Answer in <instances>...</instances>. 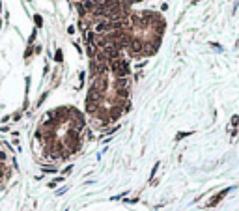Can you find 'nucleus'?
I'll list each match as a JSON object with an SVG mask.
<instances>
[{"instance_id":"5","label":"nucleus","mask_w":239,"mask_h":211,"mask_svg":"<svg viewBox=\"0 0 239 211\" xmlns=\"http://www.w3.org/2000/svg\"><path fill=\"white\" fill-rule=\"evenodd\" d=\"M36 36H38V30H32V34H30V38H28V45H34V41H36Z\"/></svg>"},{"instance_id":"9","label":"nucleus","mask_w":239,"mask_h":211,"mask_svg":"<svg viewBox=\"0 0 239 211\" xmlns=\"http://www.w3.org/2000/svg\"><path fill=\"white\" fill-rule=\"evenodd\" d=\"M34 53H36V54L41 53V45H34Z\"/></svg>"},{"instance_id":"12","label":"nucleus","mask_w":239,"mask_h":211,"mask_svg":"<svg viewBox=\"0 0 239 211\" xmlns=\"http://www.w3.org/2000/svg\"><path fill=\"white\" fill-rule=\"evenodd\" d=\"M131 2H140V0H131Z\"/></svg>"},{"instance_id":"8","label":"nucleus","mask_w":239,"mask_h":211,"mask_svg":"<svg viewBox=\"0 0 239 211\" xmlns=\"http://www.w3.org/2000/svg\"><path fill=\"white\" fill-rule=\"evenodd\" d=\"M191 135H193V131H187V133H178V135H176V140H181V138L191 137Z\"/></svg>"},{"instance_id":"7","label":"nucleus","mask_w":239,"mask_h":211,"mask_svg":"<svg viewBox=\"0 0 239 211\" xmlns=\"http://www.w3.org/2000/svg\"><path fill=\"white\" fill-rule=\"evenodd\" d=\"M62 60H64V54H62V51H56V54H54V62H58V64H62Z\"/></svg>"},{"instance_id":"11","label":"nucleus","mask_w":239,"mask_h":211,"mask_svg":"<svg viewBox=\"0 0 239 211\" xmlns=\"http://www.w3.org/2000/svg\"><path fill=\"white\" fill-rule=\"evenodd\" d=\"M67 34H75V26H67Z\"/></svg>"},{"instance_id":"10","label":"nucleus","mask_w":239,"mask_h":211,"mask_svg":"<svg viewBox=\"0 0 239 211\" xmlns=\"http://www.w3.org/2000/svg\"><path fill=\"white\" fill-rule=\"evenodd\" d=\"M209 45H211V47H213V49H217V51H221V49H222V47H221V45H217V43H209Z\"/></svg>"},{"instance_id":"3","label":"nucleus","mask_w":239,"mask_h":211,"mask_svg":"<svg viewBox=\"0 0 239 211\" xmlns=\"http://www.w3.org/2000/svg\"><path fill=\"white\" fill-rule=\"evenodd\" d=\"M237 125H239V116L236 114V116L232 118V122H230V129L234 127V131H230V133H232V137H236V135H237Z\"/></svg>"},{"instance_id":"2","label":"nucleus","mask_w":239,"mask_h":211,"mask_svg":"<svg viewBox=\"0 0 239 211\" xmlns=\"http://www.w3.org/2000/svg\"><path fill=\"white\" fill-rule=\"evenodd\" d=\"M230 191H232V189H230V187H228V189H224V191H221V193H219V194H215V196H213V198H211V200L208 202V208H213V206H217V204H219V202H221V200H222V198H224V196H226V194H228V193H230Z\"/></svg>"},{"instance_id":"13","label":"nucleus","mask_w":239,"mask_h":211,"mask_svg":"<svg viewBox=\"0 0 239 211\" xmlns=\"http://www.w3.org/2000/svg\"><path fill=\"white\" fill-rule=\"evenodd\" d=\"M26 2H30V0H26Z\"/></svg>"},{"instance_id":"6","label":"nucleus","mask_w":239,"mask_h":211,"mask_svg":"<svg viewBox=\"0 0 239 211\" xmlns=\"http://www.w3.org/2000/svg\"><path fill=\"white\" fill-rule=\"evenodd\" d=\"M32 54H34V45H28V49H26V53H25V60H28Z\"/></svg>"},{"instance_id":"1","label":"nucleus","mask_w":239,"mask_h":211,"mask_svg":"<svg viewBox=\"0 0 239 211\" xmlns=\"http://www.w3.org/2000/svg\"><path fill=\"white\" fill-rule=\"evenodd\" d=\"M109 75H114V79H125L131 75V66L125 58H120L109 64Z\"/></svg>"},{"instance_id":"4","label":"nucleus","mask_w":239,"mask_h":211,"mask_svg":"<svg viewBox=\"0 0 239 211\" xmlns=\"http://www.w3.org/2000/svg\"><path fill=\"white\" fill-rule=\"evenodd\" d=\"M34 25L38 26V28H41V26H43V17H41V15H38V13L34 15Z\"/></svg>"}]
</instances>
